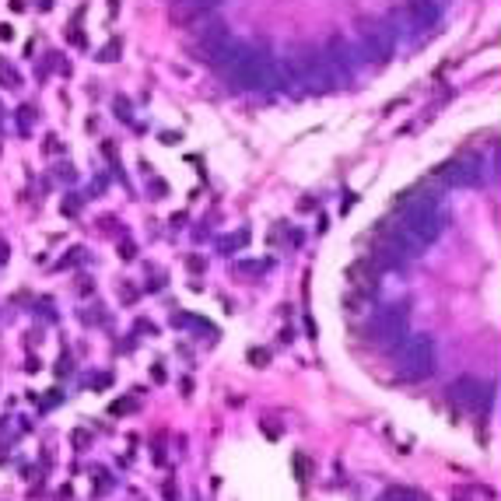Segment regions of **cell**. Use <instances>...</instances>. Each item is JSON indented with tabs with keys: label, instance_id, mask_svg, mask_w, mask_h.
<instances>
[{
	"label": "cell",
	"instance_id": "6da1fadb",
	"mask_svg": "<svg viewBox=\"0 0 501 501\" xmlns=\"http://www.w3.org/2000/svg\"><path fill=\"white\" fill-rule=\"evenodd\" d=\"M445 221L449 214L442 210V203L435 193H417V190H406L403 197V214H400V228L417 242V246H428L435 242L442 231H445Z\"/></svg>",
	"mask_w": 501,
	"mask_h": 501
},
{
	"label": "cell",
	"instance_id": "7a4b0ae2",
	"mask_svg": "<svg viewBox=\"0 0 501 501\" xmlns=\"http://www.w3.org/2000/svg\"><path fill=\"white\" fill-rule=\"evenodd\" d=\"M400 379L403 382H421L435 372V344L424 333H410L400 347Z\"/></svg>",
	"mask_w": 501,
	"mask_h": 501
},
{
	"label": "cell",
	"instance_id": "3957f363",
	"mask_svg": "<svg viewBox=\"0 0 501 501\" xmlns=\"http://www.w3.org/2000/svg\"><path fill=\"white\" fill-rule=\"evenodd\" d=\"M291 78L305 85V92H315V95H322V92H330V88L337 85L319 49H305V53L295 56V64H291Z\"/></svg>",
	"mask_w": 501,
	"mask_h": 501
},
{
	"label": "cell",
	"instance_id": "277c9868",
	"mask_svg": "<svg viewBox=\"0 0 501 501\" xmlns=\"http://www.w3.org/2000/svg\"><path fill=\"white\" fill-rule=\"evenodd\" d=\"M274 81V56L263 49H249V56L242 60V67L228 78V85L242 88V92H256V88H270Z\"/></svg>",
	"mask_w": 501,
	"mask_h": 501
},
{
	"label": "cell",
	"instance_id": "5b68a950",
	"mask_svg": "<svg viewBox=\"0 0 501 501\" xmlns=\"http://www.w3.org/2000/svg\"><path fill=\"white\" fill-rule=\"evenodd\" d=\"M393 49H397V32H393V25H386V21L365 25V32H361V56H365L368 64H386V60L393 56Z\"/></svg>",
	"mask_w": 501,
	"mask_h": 501
},
{
	"label": "cell",
	"instance_id": "8992f818",
	"mask_svg": "<svg viewBox=\"0 0 501 501\" xmlns=\"http://www.w3.org/2000/svg\"><path fill=\"white\" fill-rule=\"evenodd\" d=\"M228 42H231L228 25H224L221 18H207V21L200 25V32H197V39H193V56L203 60V64H214L217 53H221Z\"/></svg>",
	"mask_w": 501,
	"mask_h": 501
},
{
	"label": "cell",
	"instance_id": "52a82bcc",
	"mask_svg": "<svg viewBox=\"0 0 501 501\" xmlns=\"http://www.w3.org/2000/svg\"><path fill=\"white\" fill-rule=\"evenodd\" d=\"M435 179H442L445 186H477L481 183V165L470 158H452L445 165H438Z\"/></svg>",
	"mask_w": 501,
	"mask_h": 501
},
{
	"label": "cell",
	"instance_id": "ba28073f",
	"mask_svg": "<svg viewBox=\"0 0 501 501\" xmlns=\"http://www.w3.org/2000/svg\"><path fill=\"white\" fill-rule=\"evenodd\" d=\"M224 0H176L169 18L172 25H193V21H207Z\"/></svg>",
	"mask_w": 501,
	"mask_h": 501
},
{
	"label": "cell",
	"instance_id": "9c48e42d",
	"mask_svg": "<svg viewBox=\"0 0 501 501\" xmlns=\"http://www.w3.org/2000/svg\"><path fill=\"white\" fill-rule=\"evenodd\" d=\"M452 400L470 406V410H484L491 403V386H484L477 379H459V382H452Z\"/></svg>",
	"mask_w": 501,
	"mask_h": 501
},
{
	"label": "cell",
	"instance_id": "30bf717a",
	"mask_svg": "<svg viewBox=\"0 0 501 501\" xmlns=\"http://www.w3.org/2000/svg\"><path fill=\"white\" fill-rule=\"evenodd\" d=\"M403 14L410 18L414 28H428V25H435L442 18V7H438V0H406Z\"/></svg>",
	"mask_w": 501,
	"mask_h": 501
},
{
	"label": "cell",
	"instance_id": "8fae6325",
	"mask_svg": "<svg viewBox=\"0 0 501 501\" xmlns=\"http://www.w3.org/2000/svg\"><path fill=\"white\" fill-rule=\"evenodd\" d=\"M344 277H347V288H351L354 295H368V291L375 288V267H372L368 260H358V263H351Z\"/></svg>",
	"mask_w": 501,
	"mask_h": 501
},
{
	"label": "cell",
	"instance_id": "7c38bea8",
	"mask_svg": "<svg viewBox=\"0 0 501 501\" xmlns=\"http://www.w3.org/2000/svg\"><path fill=\"white\" fill-rule=\"evenodd\" d=\"M0 85H4V88H11V92H14V88H21V78H18V71H14V67H11V64L4 60V56H0Z\"/></svg>",
	"mask_w": 501,
	"mask_h": 501
},
{
	"label": "cell",
	"instance_id": "4fadbf2b",
	"mask_svg": "<svg viewBox=\"0 0 501 501\" xmlns=\"http://www.w3.org/2000/svg\"><path fill=\"white\" fill-rule=\"evenodd\" d=\"M32 119H35V109H32V105H21V109H18V130H21L25 137L32 133Z\"/></svg>",
	"mask_w": 501,
	"mask_h": 501
},
{
	"label": "cell",
	"instance_id": "5bb4252c",
	"mask_svg": "<svg viewBox=\"0 0 501 501\" xmlns=\"http://www.w3.org/2000/svg\"><path fill=\"white\" fill-rule=\"evenodd\" d=\"M267 270H270L267 260H246V263H239V274H267Z\"/></svg>",
	"mask_w": 501,
	"mask_h": 501
},
{
	"label": "cell",
	"instance_id": "9a60e30c",
	"mask_svg": "<svg viewBox=\"0 0 501 501\" xmlns=\"http://www.w3.org/2000/svg\"><path fill=\"white\" fill-rule=\"evenodd\" d=\"M417 495L414 491H406V488H390L386 495H382V501H414Z\"/></svg>",
	"mask_w": 501,
	"mask_h": 501
},
{
	"label": "cell",
	"instance_id": "2e32d148",
	"mask_svg": "<svg viewBox=\"0 0 501 501\" xmlns=\"http://www.w3.org/2000/svg\"><path fill=\"white\" fill-rule=\"evenodd\" d=\"M109 410H112L116 417H119V414H130V410H137V400H116Z\"/></svg>",
	"mask_w": 501,
	"mask_h": 501
},
{
	"label": "cell",
	"instance_id": "e0dca14e",
	"mask_svg": "<svg viewBox=\"0 0 501 501\" xmlns=\"http://www.w3.org/2000/svg\"><path fill=\"white\" fill-rule=\"evenodd\" d=\"M116 56H119V42H109V46H105V49L99 53L102 64H109V60H116Z\"/></svg>",
	"mask_w": 501,
	"mask_h": 501
},
{
	"label": "cell",
	"instance_id": "ac0fdd59",
	"mask_svg": "<svg viewBox=\"0 0 501 501\" xmlns=\"http://www.w3.org/2000/svg\"><path fill=\"white\" fill-rule=\"evenodd\" d=\"M246 239H249V231H239L235 239H224V242H221V249H224V253H231V246H242Z\"/></svg>",
	"mask_w": 501,
	"mask_h": 501
},
{
	"label": "cell",
	"instance_id": "d6986e66",
	"mask_svg": "<svg viewBox=\"0 0 501 501\" xmlns=\"http://www.w3.org/2000/svg\"><path fill=\"white\" fill-rule=\"evenodd\" d=\"M295 470H298V481H305V477H308V459H305V456H295Z\"/></svg>",
	"mask_w": 501,
	"mask_h": 501
},
{
	"label": "cell",
	"instance_id": "ffe728a7",
	"mask_svg": "<svg viewBox=\"0 0 501 501\" xmlns=\"http://www.w3.org/2000/svg\"><path fill=\"white\" fill-rule=\"evenodd\" d=\"M249 358H253V365H267V361H270L267 351H249Z\"/></svg>",
	"mask_w": 501,
	"mask_h": 501
},
{
	"label": "cell",
	"instance_id": "44dd1931",
	"mask_svg": "<svg viewBox=\"0 0 501 501\" xmlns=\"http://www.w3.org/2000/svg\"><path fill=\"white\" fill-rule=\"evenodd\" d=\"M190 270H193V274H200V270H207V263H203L200 256H190Z\"/></svg>",
	"mask_w": 501,
	"mask_h": 501
},
{
	"label": "cell",
	"instance_id": "7402d4cb",
	"mask_svg": "<svg viewBox=\"0 0 501 501\" xmlns=\"http://www.w3.org/2000/svg\"><path fill=\"white\" fill-rule=\"evenodd\" d=\"M165 498H169V501H179V491H176L172 484H165Z\"/></svg>",
	"mask_w": 501,
	"mask_h": 501
},
{
	"label": "cell",
	"instance_id": "603a6c76",
	"mask_svg": "<svg viewBox=\"0 0 501 501\" xmlns=\"http://www.w3.org/2000/svg\"><path fill=\"white\" fill-rule=\"evenodd\" d=\"M11 35H14V28H11V25H0V39H11Z\"/></svg>",
	"mask_w": 501,
	"mask_h": 501
},
{
	"label": "cell",
	"instance_id": "cb8c5ba5",
	"mask_svg": "<svg viewBox=\"0 0 501 501\" xmlns=\"http://www.w3.org/2000/svg\"><path fill=\"white\" fill-rule=\"evenodd\" d=\"M379 501H382V498H379Z\"/></svg>",
	"mask_w": 501,
	"mask_h": 501
}]
</instances>
